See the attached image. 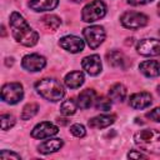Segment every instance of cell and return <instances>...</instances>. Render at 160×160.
Segmentation results:
<instances>
[{"mask_svg":"<svg viewBox=\"0 0 160 160\" xmlns=\"http://www.w3.org/2000/svg\"><path fill=\"white\" fill-rule=\"evenodd\" d=\"M10 29L14 39L25 46H34L39 40V34L30 28L26 20L16 11L10 15Z\"/></svg>","mask_w":160,"mask_h":160,"instance_id":"cell-1","label":"cell"},{"mask_svg":"<svg viewBox=\"0 0 160 160\" xmlns=\"http://www.w3.org/2000/svg\"><path fill=\"white\" fill-rule=\"evenodd\" d=\"M134 140L144 151L160 154V131L155 129H144L134 135Z\"/></svg>","mask_w":160,"mask_h":160,"instance_id":"cell-2","label":"cell"},{"mask_svg":"<svg viewBox=\"0 0 160 160\" xmlns=\"http://www.w3.org/2000/svg\"><path fill=\"white\" fill-rule=\"evenodd\" d=\"M35 89L44 99L50 101H59L64 98V94H65L61 84L58 80L50 79V78L39 80L35 84Z\"/></svg>","mask_w":160,"mask_h":160,"instance_id":"cell-3","label":"cell"},{"mask_svg":"<svg viewBox=\"0 0 160 160\" xmlns=\"http://www.w3.org/2000/svg\"><path fill=\"white\" fill-rule=\"evenodd\" d=\"M106 14V6L100 0H94L89 2L81 12V19L85 22H92L96 20H100Z\"/></svg>","mask_w":160,"mask_h":160,"instance_id":"cell-4","label":"cell"},{"mask_svg":"<svg viewBox=\"0 0 160 160\" xmlns=\"http://www.w3.org/2000/svg\"><path fill=\"white\" fill-rule=\"evenodd\" d=\"M24 96V90L21 84L19 82H9L5 84L1 89V99L8 104H16Z\"/></svg>","mask_w":160,"mask_h":160,"instance_id":"cell-5","label":"cell"},{"mask_svg":"<svg viewBox=\"0 0 160 160\" xmlns=\"http://www.w3.org/2000/svg\"><path fill=\"white\" fill-rule=\"evenodd\" d=\"M121 24L128 28V29H140L144 28L148 24V16L144 15L142 12H136V11H126L121 15L120 18Z\"/></svg>","mask_w":160,"mask_h":160,"instance_id":"cell-6","label":"cell"},{"mask_svg":"<svg viewBox=\"0 0 160 160\" xmlns=\"http://www.w3.org/2000/svg\"><path fill=\"white\" fill-rule=\"evenodd\" d=\"M82 34H84V38H85L88 45L91 49H96L105 40V30L102 26H99V25L85 28Z\"/></svg>","mask_w":160,"mask_h":160,"instance_id":"cell-7","label":"cell"},{"mask_svg":"<svg viewBox=\"0 0 160 160\" xmlns=\"http://www.w3.org/2000/svg\"><path fill=\"white\" fill-rule=\"evenodd\" d=\"M136 50L144 56H158L160 55V40L156 39H142L138 42Z\"/></svg>","mask_w":160,"mask_h":160,"instance_id":"cell-8","label":"cell"},{"mask_svg":"<svg viewBox=\"0 0 160 160\" xmlns=\"http://www.w3.org/2000/svg\"><path fill=\"white\" fill-rule=\"evenodd\" d=\"M21 65L25 70L34 72V71H40L41 69H44L45 65H46V60L41 55L30 54V55H26V56L22 58Z\"/></svg>","mask_w":160,"mask_h":160,"instance_id":"cell-9","label":"cell"},{"mask_svg":"<svg viewBox=\"0 0 160 160\" xmlns=\"http://www.w3.org/2000/svg\"><path fill=\"white\" fill-rule=\"evenodd\" d=\"M58 131H59V129H58L56 125H54L52 122L44 121V122L38 124L32 129L31 136L35 138V139H45V138H50V136L56 135Z\"/></svg>","mask_w":160,"mask_h":160,"instance_id":"cell-10","label":"cell"},{"mask_svg":"<svg viewBox=\"0 0 160 160\" xmlns=\"http://www.w3.org/2000/svg\"><path fill=\"white\" fill-rule=\"evenodd\" d=\"M60 46L70 52H80L84 50V40H81L78 36H72V35H68L60 39Z\"/></svg>","mask_w":160,"mask_h":160,"instance_id":"cell-11","label":"cell"},{"mask_svg":"<svg viewBox=\"0 0 160 160\" xmlns=\"http://www.w3.org/2000/svg\"><path fill=\"white\" fill-rule=\"evenodd\" d=\"M82 69L89 74V75H98L101 71V60L99 55H90L82 59L81 61Z\"/></svg>","mask_w":160,"mask_h":160,"instance_id":"cell-12","label":"cell"},{"mask_svg":"<svg viewBox=\"0 0 160 160\" xmlns=\"http://www.w3.org/2000/svg\"><path fill=\"white\" fill-rule=\"evenodd\" d=\"M151 102H152L151 95H150L149 92H145V91L132 94V95L130 96V100H129L130 106L134 108V109H139V110L150 106Z\"/></svg>","mask_w":160,"mask_h":160,"instance_id":"cell-13","label":"cell"},{"mask_svg":"<svg viewBox=\"0 0 160 160\" xmlns=\"http://www.w3.org/2000/svg\"><path fill=\"white\" fill-rule=\"evenodd\" d=\"M95 100H96V94H95V91H94L92 89H85V90H82V91L79 94L76 104H78V106H79L80 109H89V108L94 104Z\"/></svg>","mask_w":160,"mask_h":160,"instance_id":"cell-14","label":"cell"},{"mask_svg":"<svg viewBox=\"0 0 160 160\" xmlns=\"http://www.w3.org/2000/svg\"><path fill=\"white\" fill-rule=\"evenodd\" d=\"M139 69L148 78L160 76V62H158L155 60H148V61L141 62Z\"/></svg>","mask_w":160,"mask_h":160,"instance_id":"cell-15","label":"cell"},{"mask_svg":"<svg viewBox=\"0 0 160 160\" xmlns=\"http://www.w3.org/2000/svg\"><path fill=\"white\" fill-rule=\"evenodd\" d=\"M115 121V115H98L95 118H91L88 124L92 129H104L110 126Z\"/></svg>","mask_w":160,"mask_h":160,"instance_id":"cell-16","label":"cell"},{"mask_svg":"<svg viewBox=\"0 0 160 160\" xmlns=\"http://www.w3.org/2000/svg\"><path fill=\"white\" fill-rule=\"evenodd\" d=\"M106 60L108 62L114 66V68H121V69H125L126 68V64H128V59L126 56L118 51V50H112V51H109L106 54Z\"/></svg>","mask_w":160,"mask_h":160,"instance_id":"cell-17","label":"cell"},{"mask_svg":"<svg viewBox=\"0 0 160 160\" xmlns=\"http://www.w3.org/2000/svg\"><path fill=\"white\" fill-rule=\"evenodd\" d=\"M59 0H30L29 6L34 11H49L58 6Z\"/></svg>","mask_w":160,"mask_h":160,"instance_id":"cell-18","label":"cell"},{"mask_svg":"<svg viewBox=\"0 0 160 160\" xmlns=\"http://www.w3.org/2000/svg\"><path fill=\"white\" fill-rule=\"evenodd\" d=\"M84 74L81 71H71L65 76V85L70 89H78L84 82Z\"/></svg>","mask_w":160,"mask_h":160,"instance_id":"cell-19","label":"cell"},{"mask_svg":"<svg viewBox=\"0 0 160 160\" xmlns=\"http://www.w3.org/2000/svg\"><path fill=\"white\" fill-rule=\"evenodd\" d=\"M61 146H62L61 139H51V140H46L42 144H40L38 149L41 154H50V152H55L60 150Z\"/></svg>","mask_w":160,"mask_h":160,"instance_id":"cell-20","label":"cell"},{"mask_svg":"<svg viewBox=\"0 0 160 160\" xmlns=\"http://www.w3.org/2000/svg\"><path fill=\"white\" fill-rule=\"evenodd\" d=\"M109 96L114 101H124L126 96V88L122 84H114L109 90Z\"/></svg>","mask_w":160,"mask_h":160,"instance_id":"cell-21","label":"cell"},{"mask_svg":"<svg viewBox=\"0 0 160 160\" xmlns=\"http://www.w3.org/2000/svg\"><path fill=\"white\" fill-rule=\"evenodd\" d=\"M39 111V105L35 102H29L24 106L22 111H21V119L22 120H29L32 116H35Z\"/></svg>","mask_w":160,"mask_h":160,"instance_id":"cell-22","label":"cell"},{"mask_svg":"<svg viewBox=\"0 0 160 160\" xmlns=\"http://www.w3.org/2000/svg\"><path fill=\"white\" fill-rule=\"evenodd\" d=\"M76 108H78V104H75V101L72 99H69V100H65L61 106H60V112L65 116H70V115H74L75 111H76Z\"/></svg>","mask_w":160,"mask_h":160,"instance_id":"cell-23","label":"cell"},{"mask_svg":"<svg viewBox=\"0 0 160 160\" xmlns=\"http://www.w3.org/2000/svg\"><path fill=\"white\" fill-rule=\"evenodd\" d=\"M41 20H42L44 25L50 30H56L60 26V19L55 15H46Z\"/></svg>","mask_w":160,"mask_h":160,"instance_id":"cell-24","label":"cell"},{"mask_svg":"<svg viewBox=\"0 0 160 160\" xmlns=\"http://www.w3.org/2000/svg\"><path fill=\"white\" fill-rule=\"evenodd\" d=\"M0 121H1V130H8L15 125V118L10 114H2L0 116Z\"/></svg>","mask_w":160,"mask_h":160,"instance_id":"cell-25","label":"cell"},{"mask_svg":"<svg viewBox=\"0 0 160 160\" xmlns=\"http://www.w3.org/2000/svg\"><path fill=\"white\" fill-rule=\"evenodd\" d=\"M95 106H96L98 110L108 111V110H110V108H111V101H110V99L101 96V98H99V99L95 100Z\"/></svg>","mask_w":160,"mask_h":160,"instance_id":"cell-26","label":"cell"},{"mask_svg":"<svg viewBox=\"0 0 160 160\" xmlns=\"http://www.w3.org/2000/svg\"><path fill=\"white\" fill-rule=\"evenodd\" d=\"M70 132L76 138H82L85 136V128L80 124H74L70 126Z\"/></svg>","mask_w":160,"mask_h":160,"instance_id":"cell-27","label":"cell"},{"mask_svg":"<svg viewBox=\"0 0 160 160\" xmlns=\"http://www.w3.org/2000/svg\"><path fill=\"white\" fill-rule=\"evenodd\" d=\"M146 118L150 119V120H152V121L160 122V106L152 109V110L149 111V112H146Z\"/></svg>","mask_w":160,"mask_h":160,"instance_id":"cell-28","label":"cell"},{"mask_svg":"<svg viewBox=\"0 0 160 160\" xmlns=\"http://www.w3.org/2000/svg\"><path fill=\"white\" fill-rule=\"evenodd\" d=\"M0 158L2 159V160H6V159H21V156L20 155H18V154H15V152H9L8 150H2L1 151V154H0Z\"/></svg>","mask_w":160,"mask_h":160,"instance_id":"cell-29","label":"cell"},{"mask_svg":"<svg viewBox=\"0 0 160 160\" xmlns=\"http://www.w3.org/2000/svg\"><path fill=\"white\" fill-rule=\"evenodd\" d=\"M152 0H128V2L130 5H134V6H138V5H144V4H148V2H151Z\"/></svg>","mask_w":160,"mask_h":160,"instance_id":"cell-30","label":"cell"},{"mask_svg":"<svg viewBox=\"0 0 160 160\" xmlns=\"http://www.w3.org/2000/svg\"><path fill=\"white\" fill-rule=\"evenodd\" d=\"M128 156L129 158H135V159H140V158H146L145 155H142V154H140V152H135V151H130L129 154H128Z\"/></svg>","mask_w":160,"mask_h":160,"instance_id":"cell-31","label":"cell"},{"mask_svg":"<svg viewBox=\"0 0 160 160\" xmlns=\"http://www.w3.org/2000/svg\"><path fill=\"white\" fill-rule=\"evenodd\" d=\"M71 1H74V2H81V1H84V0H71Z\"/></svg>","mask_w":160,"mask_h":160,"instance_id":"cell-32","label":"cell"},{"mask_svg":"<svg viewBox=\"0 0 160 160\" xmlns=\"http://www.w3.org/2000/svg\"><path fill=\"white\" fill-rule=\"evenodd\" d=\"M158 9H159V15H160V2L158 4Z\"/></svg>","mask_w":160,"mask_h":160,"instance_id":"cell-33","label":"cell"},{"mask_svg":"<svg viewBox=\"0 0 160 160\" xmlns=\"http://www.w3.org/2000/svg\"><path fill=\"white\" fill-rule=\"evenodd\" d=\"M158 92H159V95H160V85L158 86Z\"/></svg>","mask_w":160,"mask_h":160,"instance_id":"cell-34","label":"cell"},{"mask_svg":"<svg viewBox=\"0 0 160 160\" xmlns=\"http://www.w3.org/2000/svg\"><path fill=\"white\" fill-rule=\"evenodd\" d=\"M159 34H160V31H159Z\"/></svg>","mask_w":160,"mask_h":160,"instance_id":"cell-35","label":"cell"}]
</instances>
